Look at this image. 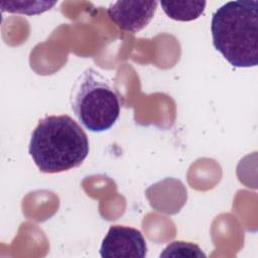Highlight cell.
Listing matches in <instances>:
<instances>
[{
    "label": "cell",
    "mask_w": 258,
    "mask_h": 258,
    "mask_svg": "<svg viewBox=\"0 0 258 258\" xmlns=\"http://www.w3.org/2000/svg\"><path fill=\"white\" fill-rule=\"evenodd\" d=\"M89 139L68 115H51L34 128L28 152L41 172L56 173L79 167L89 154Z\"/></svg>",
    "instance_id": "obj_1"
},
{
    "label": "cell",
    "mask_w": 258,
    "mask_h": 258,
    "mask_svg": "<svg viewBox=\"0 0 258 258\" xmlns=\"http://www.w3.org/2000/svg\"><path fill=\"white\" fill-rule=\"evenodd\" d=\"M213 44L236 68L258 64V1H230L213 14Z\"/></svg>",
    "instance_id": "obj_2"
},
{
    "label": "cell",
    "mask_w": 258,
    "mask_h": 258,
    "mask_svg": "<svg viewBox=\"0 0 258 258\" xmlns=\"http://www.w3.org/2000/svg\"><path fill=\"white\" fill-rule=\"evenodd\" d=\"M72 109L81 124L91 132L113 127L121 110L120 97L111 82L93 68L76 80L71 95Z\"/></svg>",
    "instance_id": "obj_3"
},
{
    "label": "cell",
    "mask_w": 258,
    "mask_h": 258,
    "mask_svg": "<svg viewBox=\"0 0 258 258\" xmlns=\"http://www.w3.org/2000/svg\"><path fill=\"white\" fill-rule=\"evenodd\" d=\"M146 254L147 245L142 233L120 225L109 228L100 248L103 258H144Z\"/></svg>",
    "instance_id": "obj_4"
},
{
    "label": "cell",
    "mask_w": 258,
    "mask_h": 258,
    "mask_svg": "<svg viewBox=\"0 0 258 258\" xmlns=\"http://www.w3.org/2000/svg\"><path fill=\"white\" fill-rule=\"evenodd\" d=\"M157 1H116L108 9V15L123 31L136 33L152 19Z\"/></svg>",
    "instance_id": "obj_5"
},
{
    "label": "cell",
    "mask_w": 258,
    "mask_h": 258,
    "mask_svg": "<svg viewBox=\"0 0 258 258\" xmlns=\"http://www.w3.org/2000/svg\"><path fill=\"white\" fill-rule=\"evenodd\" d=\"M205 1H177L160 2L165 14L174 20L190 21L199 18L206 7Z\"/></svg>",
    "instance_id": "obj_6"
},
{
    "label": "cell",
    "mask_w": 258,
    "mask_h": 258,
    "mask_svg": "<svg viewBox=\"0 0 258 258\" xmlns=\"http://www.w3.org/2000/svg\"><path fill=\"white\" fill-rule=\"evenodd\" d=\"M56 2H1L2 11L11 13H21L27 15L39 14L49 10Z\"/></svg>",
    "instance_id": "obj_7"
},
{
    "label": "cell",
    "mask_w": 258,
    "mask_h": 258,
    "mask_svg": "<svg viewBox=\"0 0 258 258\" xmlns=\"http://www.w3.org/2000/svg\"><path fill=\"white\" fill-rule=\"evenodd\" d=\"M160 257H206L198 245L183 242L174 241L167 245Z\"/></svg>",
    "instance_id": "obj_8"
}]
</instances>
